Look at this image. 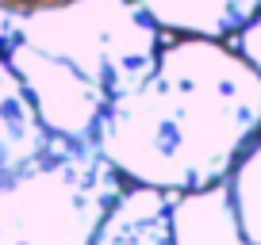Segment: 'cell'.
Masks as SVG:
<instances>
[{
    "label": "cell",
    "instance_id": "cell-1",
    "mask_svg": "<svg viewBox=\"0 0 261 245\" xmlns=\"http://www.w3.org/2000/svg\"><path fill=\"white\" fill-rule=\"evenodd\" d=\"M261 131V73L223 39L177 35L130 92L108 100L96 146L127 184L192 192L227 180Z\"/></svg>",
    "mask_w": 261,
    "mask_h": 245
},
{
    "label": "cell",
    "instance_id": "cell-2",
    "mask_svg": "<svg viewBox=\"0 0 261 245\" xmlns=\"http://www.w3.org/2000/svg\"><path fill=\"white\" fill-rule=\"evenodd\" d=\"M162 39L135 0H0V46L19 42L69 62L108 100L154 69Z\"/></svg>",
    "mask_w": 261,
    "mask_h": 245
},
{
    "label": "cell",
    "instance_id": "cell-3",
    "mask_svg": "<svg viewBox=\"0 0 261 245\" xmlns=\"http://www.w3.org/2000/svg\"><path fill=\"white\" fill-rule=\"evenodd\" d=\"M123 184L96 142L54 138L46 157L0 180V245H92Z\"/></svg>",
    "mask_w": 261,
    "mask_h": 245
},
{
    "label": "cell",
    "instance_id": "cell-4",
    "mask_svg": "<svg viewBox=\"0 0 261 245\" xmlns=\"http://www.w3.org/2000/svg\"><path fill=\"white\" fill-rule=\"evenodd\" d=\"M0 54L8 57V66L16 69V77L23 81L27 96H31L35 111H39L42 127L54 138L65 142H96V122L108 107V92L100 84H92L81 69H73L69 62L46 57L31 46L8 42L0 46Z\"/></svg>",
    "mask_w": 261,
    "mask_h": 245
},
{
    "label": "cell",
    "instance_id": "cell-5",
    "mask_svg": "<svg viewBox=\"0 0 261 245\" xmlns=\"http://www.w3.org/2000/svg\"><path fill=\"white\" fill-rule=\"evenodd\" d=\"M169 234L173 245H250V237L242 234L227 180H215V184H204L192 192H177L169 211Z\"/></svg>",
    "mask_w": 261,
    "mask_h": 245
},
{
    "label": "cell",
    "instance_id": "cell-6",
    "mask_svg": "<svg viewBox=\"0 0 261 245\" xmlns=\"http://www.w3.org/2000/svg\"><path fill=\"white\" fill-rule=\"evenodd\" d=\"M177 192L150 184H123L115 203L96 226L92 245H173L169 211Z\"/></svg>",
    "mask_w": 261,
    "mask_h": 245
},
{
    "label": "cell",
    "instance_id": "cell-7",
    "mask_svg": "<svg viewBox=\"0 0 261 245\" xmlns=\"http://www.w3.org/2000/svg\"><path fill=\"white\" fill-rule=\"evenodd\" d=\"M54 134L42 127L31 96L8 57L0 54V180L46 157Z\"/></svg>",
    "mask_w": 261,
    "mask_h": 245
},
{
    "label": "cell",
    "instance_id": "cell-8",
    "mask_svg": "<svg viewBox=\"0 0 261 245\" xmlns=\"http://www.w3.org/2000/svg\"><path fill=\"white\" fill-rule=\"evenodd\" d=\"M162 35L230 39L253 19L261 0H135Z\"/></svg>",
    "mask_w": 261,
    "mask_h": 245
},
{
    "label": "cell",
    "instance_id": "cell-9",
    "mask_svg": "<svg viewBox=\"0 0 261 245\" xmlns=\"http://www.w3.org/2000/svg\"><path fill=\"white\" fill-rule=\"evenodd\" d=\"M227 184L242 234L250 237V245H261V131L253 134V142L242 149L234 169L227 172Z\"/></svg>",
    "mask_w": 261,
    "mask_h": 245
},
{
    "label": "cell",
    "instance_id": "cell-10",
    "mask_svg": "<svg viewBox=\"0 0 261 245\" xmlns=\"http://www.w3.org/2000/svg\"><path fill=\"white\" fill-rule=\"evenodd\" d=\"M230 39H234V50H238V54H242L246 62L261 73V8L253 12V19H250L246 27H238Z\"/></svg>",
    "mask_w": 261,
    "mask_h": 245
}]
</instances>
